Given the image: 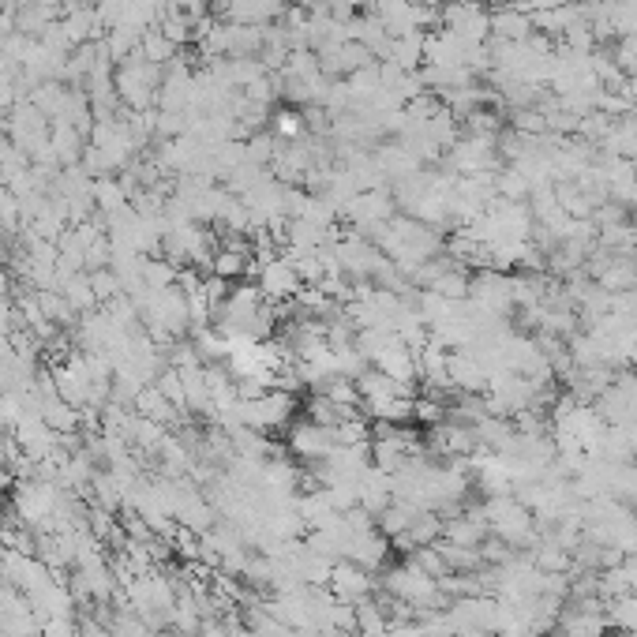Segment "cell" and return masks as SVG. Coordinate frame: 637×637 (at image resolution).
<instances>
[{
	"instance_id": "6da1fadb",
	"label": "cell",
	"mask_w": 637,
	"mask_h": 637,
	"mask_svg": "<svg viewBox=\"0 0 637 637\" xmlns=\"http://www.w3.org/2000/svg\"><path fill=\"white\" fill-rule=\"evenodd\" d=\"M326 589H330V596L334 600H341V604H353V608H360L364 600H371V574L364 570V566L349 563V559H338V563L330 566V578H326Z\"/></svg>"
},
{
	"instance_id": "7a4b0ae2",
	"label": "cell",
	"mask_w": 637,
	"mask_h": 637,
	"mask_svg": "<svg viewBox=\"0 0 637 637\" xmlns=\"http://www.w3.org/2000/svg\"><path fill=\"white\" fill-rule=\"evenodd\" d=\"M334 428H326V424H319V420H297V424H289V450L297 454V458H304V461H319L334 450Z\"/></svg>"
}]
</instances>
